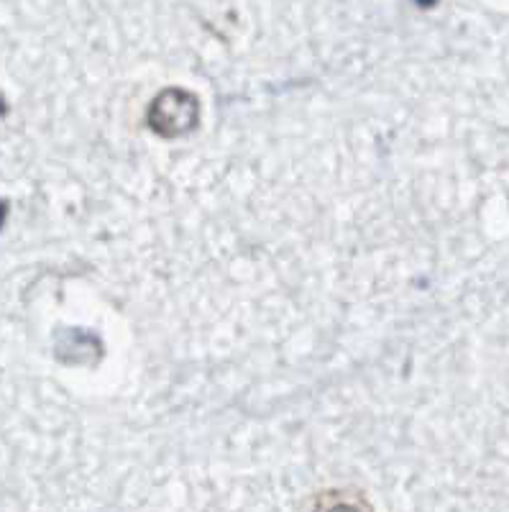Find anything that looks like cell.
<instances>
[{"instance_id":"cell-1","label":"cell","mask_w":509,"mask_h":512,"mask_svg":"<svg viewBox=\"0 0 509 512\" xmlns=\"http://www.w3.org/2000/svg\"><path fill=\"white\" fill-rule=\"evenodd\" d=\"M333 512H356V510H351V507H338V510H333Z\"/></svg>"}]
</instances>
